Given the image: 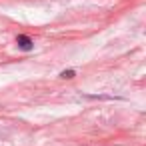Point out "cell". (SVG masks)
I'll return each mask as SVG.
<instances>
[{
	"instance_id": "6da1fadb",
	"label": "cell",
	"mask_w": 146,
	"mask_h": 146,
	"mask_svg": "<svg viewBox=\"0 0 146 146\" xmlns=\"http://www.w3.org/2000/svg\"><path fill=\"white\" fill-rule=\"evenodd\" d=\"M16 44H18V48H22V50H32V46H34V42H32L28 36H24V34L16 36Z\"/></svg>"
},
{
	"instance_id": "7a4b0ae2",
	"label": "cell",
	"mask_w": 146,
	"mask_h": 146,
	"mask_svg": "<svg viewBox=\"0 0 146 146\" xmlns=\"http://www.w3.org/2000/svg\"><path fill=\"white\" fill-rule=\"evenodd\" d=\"M74 74H76L74 70H62L60 72V78H74Z\"/></svg>"
}]
</instances>
